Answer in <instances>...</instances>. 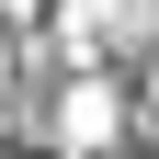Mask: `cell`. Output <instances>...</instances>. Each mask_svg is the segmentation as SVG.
I'll use <instances>...</instances> for the list:
<instances>
[{
  "label": "cell",
  "mask_w": 159,
  "mask_h": 159,
  "mask_svg": "<svg viewBox=\"0 0 159 159\" xmlns=\"http://www.w3.org/2000/svg\"><path fill=\"white\" fill-rule=\"evenodd\" d=\"M114 136H125V102H114L102 68H80L68 91H57V159H102Z\"/></svg>",
  "instance_id": "obj_1"
}]
</instances>
